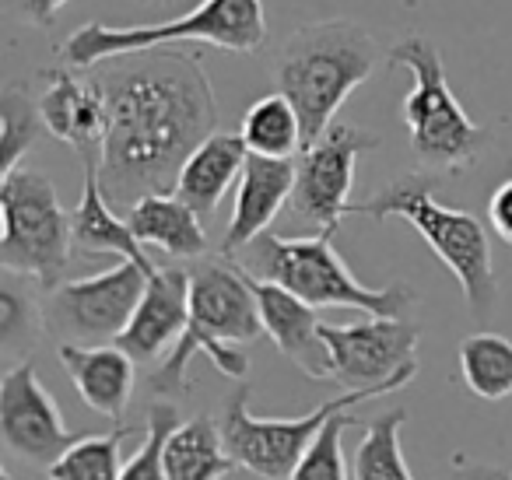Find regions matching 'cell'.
<instances>
[{
    "mask_svg": "<svg viewBox=\"0 0 512 480\" xmlns=\"http://www.w3.org/2000/svg\"><path fill=\"white\" fill-rule=\"evenodd\" d=\"M106 102V148L99 183L109 207H134L144 197L172 193L186 158L218 134V106L200 53H127L92 67Z\"/></svg>",
    "mask_w": 512,
    "mask_h": 480,
    "instance_id": "1",
    "label": "cell"
},
{
    "mask_svg": "<svg viewBox=\"0 0 512 480\" xmlns=\"http://www.w3.org/2000/svg\"><path fill=\"white\" fill-rule=\"evenodd\" d=\"M264 337V319L253 295L249 274L232 256H204L190 267V323L169 358L151 372V393L179 396L190 393V361L207 354L221 375L246 379V344Z\"/></svg>",
    "mask_w": 512,
    "mask_h": 480,
    "instance_id": "2",
    "label": "cell"
},
{
    "mask_svg": "<svg viewBox=\"0 0 512 480\" xmlns=\"http://www.w3.org/2000/svg\"><path fill=\"white\" fill-rule=\"evenodd\" d=\"M379 60L369 29L348 18L302 25L288 36L274 60V85L299 113L306 148L334 127L348 95L376 74Z\"/></svg>",
    "mask_w": 512,
    "mask_h": 480,
    "instance_id": "3",
    "label": "cell"
},
{
    "mask_svg": "<svg viewBox=\"0 0 512 480\" xmlns=\"http://www.w3.org/2000/svg\"><path fill=\"white\" fill-rule=\"evenodd\" d=\"M232 260L249 277L281 284L313 309H362L369 319H407L418 305L414 288L404 281L390 288H365L334 249V235L285 239L264 232Z\"/></svg>",
    "mask_w": 512,
    "mask_h": 480,
    "instance_id": "4",
    "label": "cell"
},
{
    "mask_svg": "<svg viewBox=\"0 0 512 480\" xmlns=\"http://www.w3.org/2000/svg\"><path fill=\"white\" fill-rule=\"evenodd\" d=\"M435 172H404L376 197L351 204L348 214H362L372 221L404 218L421 239L428 242L435 256L446 263V270L456 277L463 298H467L470 316L488 319L498 298L495 263H491V242L484 225L467 211L442 207L435 200Z\"/></svg>",
    "mask_w": 512,
    "mask_h": 480,
    "instance_id": "5",
    "label": "cell"
},
{
    "mask_svg": "<svg viewBox=\"0 0 512 480\" xmlns=\"http://www.w3.org/2000/svg\"><path fill=\"white\" fill-rule=\"evenodd\" d=\"M193 39L211 43L228 53H256L267 43L264 0H200L190 15L162 25H137V29H109L102 22L81 25L60 46V60L71 71H92L106 60L127 53L158 50V46Z\"/></svg>",
    "mask_w": 512,
    "mask_h": 480,
    "instance_id": "6",
    "label": "cell"
},
{
    "mask_svg": "<svg viewBox=\"0 0 512 480\" xmlns=\"http://www.w3.org/2000/svg\"><path fill=\"white\" fill-rule=\"evenodd\" d=\"M390 64L414 74L404 99V123L411 130V151L425 172H463L481 158L488 130L477 127L456 102L446 81L442 53L421 32H411L390 50Z\"/></svg>",
    "mask_w": 512,
    "mask_h": 480,
    "instance_id": "7",
    "label": "cell"
},
{
    "mask_svg": "<svg viewBox=\"0 0 512 480\" xmlns=\"http://www.w3.org/2000/svg\"><path fill=\"white\" fill-rule=\"evenodd\" d=\"M0 270H15L53 291L64 284L74 249L71 211L60 204L53 179L29 165L0 179Z\"/></svg>",
    "mask_w": 512,
    "mask_h": 480,
    "instance_id": "8",
    "label": "cell"
},
{
    "mask_svg": "<svg viewBox=\"0 0 512 480\" xmlns=\"http://www.w3.org/2000/svg\"><path fill=\"white\" fill-rule=\"evenodd\" d=\"M390 389L393 386L344 389L334 400L320 403V407L302 417H292V421H264V417H253V410H249V386L239 382L225 396V403H221L218 428L235 466H242V470L256 473V477L264 480H292L295 466L302 463V456L316 442V435L327 428L330 417L362 407L365 400L386 396Z\"/></svg>",
    "mask_w": 512,
    "mask_h": 480,
    "instance_id": "9",
    "label": "cell"
},
{
    "mask_svg": "<svg viewBox=\"0 0 512 480\" xmlns=\"http://www.w3.org/2000/svg\"><path fill=\"white\" fill-rule=\"evenodd\" d=\"M144 288H148V274L137 263L120 260L113 270L43 291L46 337L57 347L116 344L134 319Z\"/></svg>",
    "mask_w": 512,
    "mask_h": 480,
    "instance_id": "10",
    "label": "cell"
},
{
    "mask_svg": "<svg viewBox=\"0 0 512 480\" xmlns=\"http://www.w3.org/2000/svg\"><path fill=\"white\" fill-rule=\"evenodd\" d=\"M330 354V379L344 389L407 386L418 375L421 330L411 319H362L348 326H320Z\"/></svg>",
    "mask_w": 512,
    "mask_h": 480,
    "instance_id": "11",
    "label": "cell"
},
{
    "mask_svg": "<svg viewBox=\"0 0 512 480\" xmlns=\"http://www.w3.org/2000/svg\"><path fill=\"white\" fill-rule=\"evenodd\" d=\"M376 148V134L348 123H334L320 141L302 148V155L295 158V190L288 204L295 221L316 228V235H334L351 207L348 197L355 186L358 155Z\"/></svg>",
    "mask_w": 512,
    "mask_h": 480,
    "instance_id": "12",
    "label": "cell"
},
{
    "mask_svg": "<svg viewBox=\"0 0 512 480\" xmlns=\"http://www.w3.org/2000/svg\"><path fill=\"white\" fill-rule=\"evenodd\" d=\"M81 438L85 431L67 428L50 389L39 379L36 361L4 368L0 375V442L8 456H15L25 466L50 470Z\"/></svg>",
    "mask_w": 512,
    "mask_h": 480,
    "instance_id": "13",
    "label": "cell"
},
{
    "mask_svg": "<svg viewBox=\"0 0 512 480\" xmlns=\"http://www.w3.org/2000/svg\"><path fill=\"white\" fill-rule=\"evenodd\" d=\"M46 92L39 95V109H43L46 134L57 141L71 144L81 155V162H102V148H106V102H102L99 85L92 74L78 78L71 67H50L43 71Z\"/></svg>",
    "mask_w": 512,
    "mask_h": 480,
    "instance_id": "14",
    "label": "cell"
},
{
    "mask_svg": "<svg viewBox=\"0 0 512 480\" xmlns=\"http://www.w3.org/2000/svg\"><path fill=\"white\" fill-rule=\"evenodd\" d=\"M186 323H190V270L169 263L148 277L141 305L116 344L134 361H155L179 344Z\"/></svg>",
    "mask_w": 512,
    "mask_h": 480,
    "instance_id": "15",
    "label": "cell"
},
{
    "mask_svg": "<svg viewBox=\"0 0 512 480\" xmlns=\"http://www.w3.org/2000/svg\"><path fill=\"white\" fill-rule=\"evenodd\" d=\"M295 190V158H264L249 151L246 169L239 176L235 190L232 221H228L221 256H235L253 239L271 228V221L281 214V207L292 204Z\"/></svg>",
    "mask_w": 512,
    "mask_h": 480,
    "instance_id": "16",
    "label": "cell"
},
{
    "mask_svg": "<svg viewBox=\"0 0 512 480\" xmlns=\"http://www.w3.org/2000/svg\"><path fill=\"white\" fill-rule=\"evenodd\" d=\"M249 281H253V295H256V305H260L264 333L274 340V347H278L302 375H309V379H316V382H327L330 354L320 337L323 323L316 319L313 305L295 298L292 291H285L281 284L256 281V277H249Z\"/></svg>",
    "mask_w": 512,
    "mask_h": 480,
    "instance_id": "17",
    "label": "cell"
},
{
    "mask_svg": "<svg viewBox=\"0 0 512 480\" xmlns=\"http://www.w3.org/2000/svg\"><path fill=\"white\" fill-rule=\"evenodd\" d=\"M57 358L64 365L67 379L74 382L81 403L95 414L120 421L134 400L137 361L120 344L106 347H57Z\"/></svg>",
    "mask_w": 512,
    "mask_h": 480,
    "instance_id": "18",
    "label": "cell"
},
{
    "mask_svg": "<svg viewBox=\"0 0 512 480\" xmlns=\"http://www.w3.org/2000/svg\"><path fill=\"white\" fill-rule=\"evenodd\" d=\"M246 158H249V148H246V141H242V134H221L218 130V134L207 137V141L186 158L172 193H176L200 221H207L218 211L228 186L242 176Z\"/></svg>",
    "mask_w": 512,
    "mask_h": 480,
    "instance_id": "19",
    "label": "cell"
},
{
    "mask_svg": "<svg viewBox=\"0 0 512 480\" xmlns=\"http://www.w3.org/2000/svg\"><path fill=\"white\" fill-rule=\"evenodd\" d=\"M71 228H74V249H81V253H92V256L113 253L120 260L137 263L148 277L158 270V263L144 253L137 235L130 232L127 218H116V211L109 207L99 183V165L95 162H85V190H81L78 207L71 211Z\"/></svg>",
    "mask_w": 512,
    "mask_h": 480,
    "instance_id": "20",
    "label": "cell"
},
{
    "mask_svg": "<svg viewBox=\"0 0 512 480\" xmlns=\"http://www.w3.org/2000/svg\"><path fill=\"white\" fill-rule=\"evenodd\" d=\"M127 225L141 246H158L172 260H204L207 232L204 221L176 197V193H155L144 197L127 211Z\"/></svg>",
    "mask_w": 512,
    "mask_h": 480,
    "instance_id": "21",
    "label": "cell"
},
{
    "mask_svg": "<svg viewBox=\"0 0 512 480\" xmlns=\"http://www.w3.org/2000/svg\"><path fill=\"white\" fill-rule=\"evenodd\" d=\"M235 470L221 438L218 417L197 414L179 421L165 442V473L169 480H225Z\"/></svg>",
    "mask_w": 512,
    "mask_h": 480,
    "instance_id": "22",
    "label": "cell"
},
{
    "mask_svg": "<svg viewBox=\"0 0 512 480\" xmlns=\"http://www.w3.org/2000/svg\"><path fill=\"white\" fill-rule=\"evenodd\" d=\"M43 333V288L32 277L4 270L0 277V354L8 368L32 361V351L39 347Z\"/></svg>",
    "mask_w": 512,
    "mask_h": 480,
    "instance_id": "23",
    "label": "cell"
},
{
    "mask_svg": "<svg viewBox=\"0 0 512 480\" xmlns=\"http://www.w3.org/2000/svg\"><path fill=\"white\" fill-rule=\"evenodd\" d=\"M242 141L253 155L264 158H299L306 148L302 120L281 92L256 99L242 116Z\"/></svg>",
    "mask_w": 512,
    "mask_h": 480,
    "instance_id": "24",
    "label": "cell"
},
{
    "mask_svg": "<svg viewBox=\"0 0 512 480\" xmlns=\"http://www.w3.org/2000/svg\"><path fill=\"white\" fill-rule=\"evenodd\" d=\"M463 386L477 400L498 403L512 396V340L498 333H474L460 344Z\"/></svg>",
    "mask_w": 512,
    "mask_h": 480,
    "instance_id": "25",
    "label": "cell"
},
{
    "mask_svg": "<svg viewBox=\"0 0 512 480\" xmlns=\"http://www.w3.org/2000/svg\"><path fill=\"white\" fill-rule=\"evenodd\" d=\"M407 421V410H390L369 421L362 442L351 459L355 480H414L407 470L404 449H400V428Z\"/></svg>",
    "mask_w": 512,
    "mask_h": 480,
    "instance_id": "26",
    "label": "cell"
},
{
    "mask_svg": "<svg viewBox=\"0 0 512 480\" xmlns=\"http://www.w3.org/2000/svg\"><path fill=\"white\" fill-rule=\"evenodd\" d=\"M43 134L46 123L39 102L18 81H11L0 92V176L15 172Z\"/></svg>",
    "mask_w": 512,
    "mask_h": 480,
    "instance_id": "27",
    "label": "cell"
},
{
    "mask_svg": "<svg viewBox=\"0 0 512 480\" xmlns=\"http://www.w3.org/2000/svg\"><path fill=\"white\" fill-rule=\"evenodd\" d=\"M130 435H134L130 424H116L106 435H85L46 470V480H120V445Z\"/></svg>",
    "mask_w": 512,
    "mask_h": 480,
    "instance_id": "28",
    "label": "cell"
},
{
    "mask_svg": "<svg viewBox=\"0 0 512 480\" xmlns=\"http://www.w3.org/2000/svg\"><path fill=\"white\" fill-rule=\"evenodd\" d=\"M179 428V410L172 400H158L144 417V442L134 456L123 463L120 480H169L165 473V442Z\"/></svg>",
    "mask_w": 512,
    "mask_h": 480,
    "instance_id": "29",
    "label": "cell"
},
{
    "mask_svg": "<svg viewBox=\"0 0 512 480\" xmlns=\"http://www.w3.org/2000/svg\"><path fill=\"white\" fill-rule=\"evenodd\" d=\"M358 424L355 410L330 417L327 428L316 435V442L309 445V452L302 456V463L295 466L292 480H348V463H344L341 435Z\"/></svg>",
    "mask_w": 512,
    "mask_h": 480,
    "instance_id": "30",
    "label": "cell"
},
{
    "mask_svg": "<svg viewBox=\"0 0 512 480\" xmlns=\"http://www.w3.org/2000/svg\"><path fill=\"white\" fill-rule=\"evenodd\" d=\"M488 221H491V228H495L498 239L512 246V179H505V183L498 186L495 193H491Z\"/></svg>",
    "mask_w": 512,
    "mask_h": 480,
    "instance_id": "31",
    "label": "cell"
},
{
    "mask_svg": "<svg viewBox=\"0 0 512 480\" xmlns=\"http://www.w3.org/2000/svg\"><path fill=\"white\" fill-rule=\"evenodd\" d=\"M64 4L67 0H15L22 22L36 25V29H50L53 18H57V11L64 8ZM148 4H162V0H148Z\"/></svg>",
    "mask_w": 512,
    "mask_h": 480,
    "instance_id": "32",
    "label": "cell"
},
{
    "mask_svg": "<svg viewBox=\"0 0 512 480\" xmlns=\"http://www.w3.org/2000/svg\"><path fill=\"white\" fill-rule=\"evenodd\" d=\"M456 477L460 480H512V470H498V466H463Z\"/></svg>",
    "mask_w": 512,
    "mask_h": 480,
    "instance_id": "33",
    "label": "cell"
}]
</instances>
